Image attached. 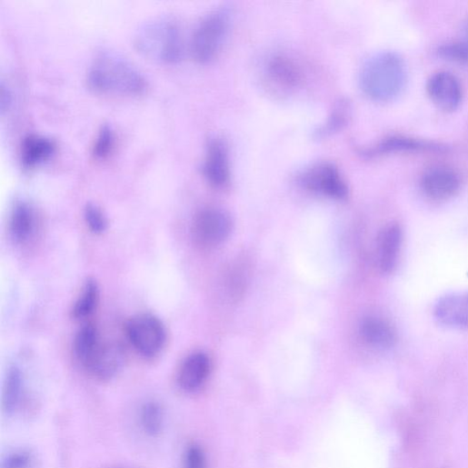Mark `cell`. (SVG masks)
<instances>
[{
    "instance_id": "32",
    "label": "cell",
    "mask_w": 468,
    "mask_h": 468,
    "mask_svg": "<svg viewBox=\"0 0 468 468\" xmlns=\"http://www.w3.org/2000/svg\"><path fill=\"white\" fill-rule=\"evenodd\" d=\"M112 468H132V467H128V466H115V467H112Z\"/></svg>"
},
{
    "instance_id": "9",
    "label": "cell",
    "mask_w": 468,
    "mask_h": 468,
    "mask_svg": "<svg viewBox=\"0 0 468 468\" xmlns=\"http://www.w3.org/2000/svg\"><path fill=\"white\" fill-rule=\"evenodd\" d=\"M427 91L432 101L445 111L455 109L462 100L461 84L450 72L433 74L427 82Z\"/></svg>"
},
{
    "instance_id": "28",
    "label": "cell",
    "mask_w": 468,
    "mask_h": 468,
    "mask_svg": "<svg viewBox=\"0 0 468 468\" xmlns=\"http://www.w3.org/2000/svg\"><path fill=\"white\" fill-rule=\"evenodd\" d=\"M34 464L32 453L25 451L10 454L3 463V468H31Z\"/></svg>"
},
{
    "instance_id": "23",
    "label": "cell",
    "mask_w": 468,
    "mask_h": 468,
    "mask_svg": "<svg viewBox=\"0 0 468 468\" xmlns=\"http://www.w3.org/2000/svg\"><path fill=\"white\" fill-rule=\"evenodd\" d=\"M23 393V376L20 369L12 367L8 373L5 391L4 408L8 413H14L20 404Z\"/></svg>"
},
{
    "instance_id": "4",
    "label": "cell",
    "mask_w": 468,
    "mask_h": 468,
    "mask_svg": "<svg viewBox=\"0 0 468 468\" xmlns=\"http://www.w3.org/2000/svg\"><path fill=\"white\" fill-rule=\"evenodd\" d=\"M232 23L228 7H221L208 14L196 27L191 42L194 59L202 64L214 60L222 49Z\"/></svg>"
},
{
    "instance_id": "25",
    "label": "cell",
    "mask_w": 468,
    "mask_h": 468,
    "mask_svg": "<svg viewBox=\"0 0 468 468\" xmlns=\"http://www.w3.org/2000/svg\"><path fill=\"white\" fill-rule=\"evenodd\" d=\"M115 144V131L111 125L103 124L95 139L92 146L94 157L97 160H105L113 152Z\"/></svg>"
},
{
    "instance_id": "14",
    "label": "cell",
    "mask_w": 468,
    "mask_h": 468,
    "mask_svg": "<svg viewBox=\"0 0 468 468\" xmlns=\"http://www.w3.org/2000/svg\"><path fill=\"white\" fill-rule=\"evenodd\" d=\"M56 148V142L53 138L41 134H29L22 142L21 164L25 170H33L48 161Z\"/></svg>"
},
{
    "instance_id": "20",
    "label": "cell",
    "mask_w": 468,
    "mask_h": 468,
    "mask_svg": "<svg viewBox=\"0 0 468 468\" xmlns=\"http://www.w3.org/2000/svg\"><path fill=\"white\" fill-rule=\"evenodd\" d=\"M102 344L98 331L94 325H85L78 332L75 340V353L85 370Z\"/></svg>"
},
{
    "instance_id": "19",
    "label": "cell",
    "mask_w": 468,
    "mask_h": 468,
    "mask_svg": "<svg viewBox=\"0 0 468 468\" xmlns=\"http://www.w3.org/2000/svg\"><path fill=\"white\" fill-rule=\"evenodd\" d=\"M443 146L428 141L407 137L403 135H393L381 141L376 146L366 151V154L373 155L401 151H418L441 149Z\"/></svg>"
},
{
    "instance_id": "27",
    "label": "cell",
    "mask_w": 468,
    "mask_h": 468,
    "mask_svg": "<svg viewBox=\"0 0 468 468\" xmlns=\"http://www.w3.org/2000/svg\"><path fill=\"white\" fill-rule=\"evenodd\" d=\"M442 56L456 62H468V46L462 43L455 42L446 44L439 49Z\"/></svg>"
},
{
    "instance_id": "10",
    "label": "cell",
    "mask_w": 468,
    "mask_h": 468,
    "mask_svg": "<svg viewBox=\"0 0 468 468\" xmlns=\"http://www.w3.org/2000/svg\"><path fill=\"white\" fill-rule=\"evenodd\" d=\"M434 315L443 326L468 328V294H452L442 297L435 305Z\"/></svg>"
},
{
    "instance_id": "17",
    "label": "cell",
    "mask_w": 468,
    "mask_h": 468,
    "mask_svg": "<svg viewBox=\"0 0 468 468\" xmlns=\"http://www.w3.org/2000/svg\"><path fill=\"white\" fill-rule=\"evenodd\" d=\"M34 207L26 203H18L12 214L10 222L11 234L17 244L29 241L35 233L36 217Z\"/></svg>"
},
{
    "instance_id": "11",
    "label": "cell",
    "mask_w": 468,
    "mask_h": 468,
    "mask_svg": "<svg viewBox=\"0 0 468 468\" xmlns=\"http://www.w3.org/2000/svg\"><path fill=\"white\" fill-rule=\"evenodd\" d=\"M421 185L428 197L444 200L458 191L460 180L453 170L446 166H436L425 172Z\"/></svg>"
},
{
    "instance_id": "15",
    "label": "cell",
    "mask_w": 468,
    "mask_h": 468,
    "mask_svg": "<svg viewBox=\"0 0 468 468\" xmlns=\"http://www.w3.org/2000/svg\"><path fill=\"white\" fill-rule=\"evenodd\" d=\"M402 230L397 224L385 227L378 240L379 266L385 274L392 273L396 264L402 245Z\"/></svg>"
},
{
    "instance_id": "31",
    "label": "cell",
    "mask_w": 468,
    "mask_h": 468,
    "mask_svg": "<svg viewBox=\"0 0 468 468\" xmlns=\"http://www.w3.org/2000/svg\"><path fill=\"white\" fill-rule=\"evenodd\" d=\"M460 43L468 46V18L464 22L462 29V38L459 40Z\"/></svg>"
},
{
    "instance_id": "16",
    "label": "cell",
    "mask_w": 468,
    "mask_h": 468,
    "mask_svg": "<svg viewBox=\"0 0 468 468\" xmlns=\"http://www.w3.org/2000/svg\"><path fill=\"white\" fill-rule=\"evenodd\" d=\"M266 74L272 85L285 91L296 87L301 79L298 67L283 56H275L269 61Z\"/></svg>"
},
{
    "instance_id": "6",
    "label": "cell",
    "mask_w": 468,
    "mask_h": 468,
    "mask_svg": "<svg viewBox=\"0 0 468 468\" xmlns=\"http://www.w3.org/2000/svg\"><path fill=\"white\" fill-rule=\"evenodd\" d=\"M300 184L306 190L330 198L344 200L348 186L339 169L331 163H319L304 170L299 176Z\"/></svg>"
},
{
    "instance_id": "13",
    "label": "cell",
    "mask_w": 468,
    "mask_h": 468,
    "mask_svg": "<svg viewBox=\"0 0 468 468\" xmlns=\"http://www.w3.org/2000/svg\"><path fill=\"white\" fill-rule=\"evenodd\" d=\"M211 370L210 357L202 352L194 353L183 363L178 373V383L186 392H196L206 383Z\"/></svg>"
},
{
    "instance_id": "21",
    "label": "cell",
    "mask_w": 468,
    "mask_h": 468,
    "mask_svg": "<svg viewBox=\"0 0 468 468\" xmlns=\"http://www.w3.org/2000/svg\"><path fill=\"white\" fill-rule=\"evenodd\" d=\"M351 114L352 105L350 101L347 99H341L334 106L327 122L315 131V137H328L339 130H342L348 123Z\"/></svg>"
},
{
    "instance_id": "26",
    "label": "cell",
    "mask_w": 468,
    "mask_h": 468,
    "mask_svg": "<svg viewBox=\"0 0 468 468\" xmlns=\"http://www.w3.org/2000/svg\"><path fill=\"white\" fill-rule=\"evenodd\" d=\"M88 228L95 234H101L107 229L108 223L102 210L95 204H86L84 212Z\"/></svg>"
},
{
    "instance_id": "22",
    "label": "cell",
    "mask_w": 468,
    "mask_h": 468,
    "mask_svg": "<svg viewBox=\"0 0 468 468\" xmlns=\"http://www.w3.org/2000/svg\"><path fill=\"white\" fill-rule=\"evenodd\" d=\"M99 302V287L96 282L89 280L75 304L73 317L75 320H84L91 316Z\"/></svg>"
},
{
    "instance_id": "24",
    "label": "cell",
    "mask_w": 468,
    "mask_h": 468,
    "mask_svg": "<svg viewBox=\"0 0 468 468\" xmlns=\"http://www.w3.org/2000/svg\"><path fill=\"white\" fill-rule=\"evenodd\" d=\"M140 421L144 431L147 434L151 436L160 434L164 422L162 406L154 402L146 403L141 409Z\"/></svg>"
},
{
    "instance_id": "12",
    "label": "cell",
    "mask_w": 468,
    "mask_h": 468,
    "mask_svg": "<svg viewBox=\"0 0 468 468\" xmlns=\"http://www.w3.org/2000/svg\"><path fill=\"white\" fill-rule=\"evenodd\" d=\"M124 360L125 353L119 344L103 343L86 371L101 381H109L122 370Z\"/></svg>"
},
{
    "instance_id": "29",
    "label": "cell",
    "mask_w": 468,
    "mask_h": 468,
    "mask_svg": "<svg viewBox=\"0 0 468 468\" xmlns=\"http://www.w3.org/2000/svg\"><path fill=\"white\" fill-rule=\"evenodd\" d=\"M206 459L203 449L198 445H191L184 455V468H205Z\"/></svg>"
},
{
    "instance_id": "1",
    "label": "cell",
    "mask_w": 468,
    "mask_h": 468,
    "mask_svg": "<svg viewBox=\"0 0 468 468\" xmlns=\"http://www.w3.org/2000/svg\"><path fill=\"white\" fill-rule=\"evenodd\" d=\"M87 84L96 93L134 96L144 94L147 82L124 56L109 49L96 53L87 72Z\"/></svg>"
},
{
    "instance_id": "8",
    "label": "cell",
    "mask_w": 468,
    "mask_h": 468,
    "mask_svg": "<svg viewBox=\"0 0 468 468\" xmlns=\"http://www.w3.org/2000/svg\"><path fill=\"white\" fill-rule=\"evenodd\" d=\"M203 174L215 188H224L230 183L228 147L224 140L220 137H212L207 143Z\"/></svg>"
},
{
    "instance_id": "5",
    "label": "cell",
    "mask_w": 468,
    "mask_h": 468,
    "mask_svg": "<svg viewBox=\"0 0 468 468\" xmlns=\"http://www.w3.org/2000/svg\"><path fill=\"white\" fill-rule=\"evenodd\" d=\"M126 334L131 345L144 358L158 356L167 343L164 324L154 315L139 314L126 325Z\"/></svg>"
},
{
    "instance_id": "2",
    "label": "cell",
    "mask_w": 468,
    "mask_h": 468,
    "mask_svg": "<svg viewBox=\"0 0 468 468\" xmlns=\"http://www.w3.org/2000/svg\"><path fill=\"white\" fill-rule=\"evenodd\" d=\"M134 45L141 55L162 64H176L184 55L182 27L173 15L154 17L143 24L134 35Z\"/></svg>"
},
{
    "instance_id": "30",
    "label": "cell",
    "mask_w": 468,
    "mask_h": 468,
    "mask_svg": "<svg viewBox=\"0 0 468 468\" xmlns=\"http://www.w3.org/2000/svg\"><path fill=\"white\" fill-rule=\"evenodd\" d=\"M0 108H2V112L5 113L7 109H9L12 104V93L8 86L2 84V92H0Z\"/></svg>"
},
{
    "instance_id": "3",
    "label": "cell",
    "mask_w": 468,
    "mask_h": 468,
    "mask_svg": "<svg viewBox=\"0 0 468 468\" xmlns=\"http://www.w3.org/2000/svg\"><path fill=\"white\" fill-rule=\"evenodd\" d=\"M407 71L403 58L393 52H382L370 57L360 73L363 93L375 101L396 97L403 89Z\"/></svg>"
},
{
    "instance_id": "7",
    "label": "cell",
    "mask_w": 468,
    "mask_h": 468,
    "mask_svg": "<svg viewBox=\"0 0 468 468\" xmlns=\"http://www.w3.org/2000/svg\"><path fill=\"white\" fill-rule=\"evenodd\" d=\"M233 226V220L227 213L221 209L207 208L195 216L193 235L198 244L214 247L228 239Z\"/></svg>"
},
{
    "instance_id": "18",
    "label": "cell",
    "mask_w": 468,
    "mask_h": 468,
    "mask_svg": "<svg viewBox=\"0 0 468 468\" xmlns=\"http://www.w3.org/2000/svg\"><path fill=\"white\" fill-rule=\"evenodd\" d=\"M361 334L364 341L376 348L389 349L395 344V333L385 321L378 318H368L363 321Z\"/></svg>"
}]
</instances>
